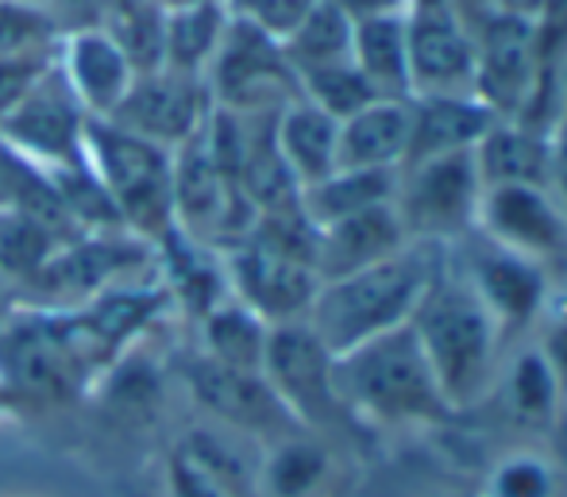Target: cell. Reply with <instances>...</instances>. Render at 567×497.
I'll use <instances>...</instances> for the list:
<instances>
[{"instance_id": "f1b7e54d", "label": "cell", "mask_w": 567, "mask_h": 497, "mask_svg": "<svg viewBox=\"0 0 567 497\" xmlns=\"http://www.w3.org/2000/svg\"><path fill=\"white\" fill-rule=\"evenodd\" d=\"M351 31H355V23H351L332 0H313V8H309V12L293 23L290 35L282 39V51H286V59H290L293 74L332 66V62H348Z\"/></svg>"}, {"instance_id": "f907efd6", "label": "cell", "mask_w": 567, "mask_h": 497, "mask_svg": "<svg viewBox=\"0 0 567 497\" xmlns=\"http://www.w3.org/2000/svg\"><path fill=\"white\" fill-rule=\"evenodd\" d=\"M560 424H567V394H564V421Z\"/></svg>"}, {"instance_id": "ac0fdd59", "label": "cell", "mask_w": 567, "mask_h": 497, "mask_svg": "<svg viewBox=\"0 0 567 497\" xmlns=\"http://www.w3.org/2000/svg\"><path fill=\"white\" fill-rule=\"evenodd\" d=\"M54 59H59V70L66 74L74 97L93 120L113 116L135 82L132 62L124 59V51L105 28H82L62 35Z\"/></svg>"}, {"instance_id": "7a4b0ae2", "label": "cell", "mask_w": 567, "mask_h": 497, "mask_svg": "<svg viewBox=\"0 0 567 497\" xmlns=\"http://www.w3.org/2000/svg\"><path fill=\"white\" fill-rule=\"evenodd\" d=\"M332 379L343 413L355 428L359 424L374 432L433 428L455 416L410 324L337 355Z\"/></svg>"}, {"instance_id": "277c9868", "label": "cell", "mask_w": 567, "mask_h": 497, "mask_svg": "<svg viewBox=\"0 0 567 497\" xmlns=\"http://www.w3.org/2000/svg\"><path fill=\"white\" fill-rule=\"evenodd\" d=\"M171 155L174 151L124 132L113 120L90 116L85 124V166L105 186L120 224L151 247L174 228Z\"/></svg>"}, {"instance_id": "836d02e7", "label": "cell", "mask_w": 567, "mask_h": 497, "mask_svg": "<svg viewBox=\"0 0 567 497\" xmlns=\"http://www.w3.org/2000/svg\"><path fill=\"white\" fill-rule=\"evenodd\" d=\"M298 90H301V97L313 101L317 108H324L337 120H348L351 112H359L363 104L379 101V93L371 90V82L359 74V66L351 59L298 74Z\"/></svg>"}, {"instance_id": "e575fe53", "label": "cell", "mask_w": 567, "mask_h": 497, "mask_svg": "<svg viewBox=\"0 0 567 497\" xmlns=\"http://www.w3.org/2000/svg\"><path fill=\"white\" fill-rule=\"evenodd\" d=\"M62 28L47 4L0 0V54H54Z\"/></svg>"}, {"instance_id": "60d3db41", "label": "cell", "mask_w": 567, "mask_h": 497, "mask_svg": "<svg viewBox=\"0 0 567 497\" xmlns=\"http://www.w3.org/2000/svg\"><path fill=\"white\" fill-rule=\"evenodd\" d=\"M540 43L548 54H567V0H545Z\"/></svg>"}, {"instance_id": "7c38bea8", "label": "cell", "mask_w": 567, "mask_h": 497, "mask_svg": "<svg viewBox=\"0 0 567 497\" xmlns=\"http://www.w3.org/2000/svg\"><path fill=\"white\" fill-rule=\"evenodd\" d=\"M186 390L213 424L262 447L290 432H301V424L290 416V408L282 405L262 371H239L197 351L186 363Z\"/></svg>"}, {"instance_id": "9c48e42d", "label": "cell", "mask_w": 567, "mask_h": 497, "mask_svg": "<svg viewBox=\"0 0 567 497\" xmlns=\"http://www.w3.org/2000/svg\"><path fill=\"white\" fill-rule=\"evenodd\" d=\"M151 255L155 247L135 239L132 231H85L66 239L23 286L31 290V298L47 304L43 312H70L127 282V275L143 267Z\"/></svg>"}, {"instance_id": "816d5d0a", "label": "cell", "mask_w": 567, "mask_h": 497, "mask_svg": "<svg viewBox=\"0 0 567 497\" xmlns=\"http://www.w3.org/2000/svg\"><path fill=\"white\" fill-rule=\"evenodd\" d=\"M155 4H166V0H155Z\"/></svg>"}, {"instance_id": "7402d4cb", "label": "cell", "mask_w": 567, "mask_h": 497, "mask_svg": "<svg viewBox=\"0 0 567 497\" xmlns=\"http://www.w3.org/2000/svg\"><path fill=\"white\" fill-rule=\"evenodd\" d=\"M410 151V101L379 97L340 120L337 166L351 170H402Z\"/></svg>"}, {"instance_id": "ab89813d", "label": "cell", "mask_w": 567, "mask_h": 497, "mask_svg": "<svg viewBox=\"0 0 567 497\" xmlns=\"http://www.w3.org/2000/svg\"><path fill=\"white\" fill-rule=\"evenodd\" d=\"M351 23L379 20V15H405L410 12V0H332Z\"/></svg>"}, {"instance_id": "7dc6e473", "label": "cell", "mask_w": 567, "mask_h": 497, "mask_svg": "<svg viewBox=\"0 0 567 497\" xmlns=\"http://www.w3.org/2000/svg\"><path fill=\"white\" fill-rule=\"evenodd\" d=\"M425 4H444V0H410V8H425Z\"/></svg>"}, {"instance_id": "74e56055", "label": "cell", "mask_w": 567, "mask_h": 497, "mask_svg": "<svg viewBox=\"0 0 567 497\" xmlns=\"http://www.w3.org/2000/svg\"><path fill=\"white\" fill-rule=\"evenodd\" d=\"M105 4H109V0H47L51 15L59 20L62 35H70V31H82V28H97L101 15H105Z\"/></svg>"}, {"instance_id": "d590c367", "label": "cell", "mask_w": 567, "mask_h": 497, "mask_svg": "<svg viewBox=\"0 0 567 497\" xmlns=\"http://www.w3.org/2000/svg\"><path fill=\"white\" fill-rule=\"evenodd\" d=\"M163 486H166V497H236L213 470H205L202 463L189 452H182L178 444L166 452Z\"/></svg>"}, {"instance_id": "6da1fadb", "label": "cell", "mask_w": 567, "mask_h": 497, "mask_svg": "<svg viewBox=\"0 0 567 497\" xmlns=\"http://www.w3.org/2000/svg\"><path fill=\"white\" fill-rule=\"evenodd\" d=\"M410 328L452 413L483 405L509 343L483 298L449 259V251L441 255V267L413 312Z\"/></svg>"}, {"instance_id": "484cf974", "label": "cell", "mask_w": 567, "mask_h": 497, "mask_svg": "<svg viewBox=\"0 0 567 497\" xmlns=\"http://www.w3.org/2000/svg\"><path fill=\"white\" fill-rule=\"evenodd\" d=\"M351 62L371 82L379 97L410 101V46H405V15L363 20L351 31Z\"/></svg>"}, {"instance_id": "4316f807", "label": "cell", "mask_w": 567, "mask_h": 497, "mask_svg": "<svg viewBox=\"0 0 567 497\" xmlns=\"http://www.w3.org/2000/svg\"><path fill=\"white\" fill-rule=\"evenodd\" d=\"M197 328H202V355L217 359L225 366H239V371H262L270 324L259 312L247 309L244 301L228 293L225 301H217L197 320Z\"/></svg>"}, {"instance_id": "cb8c5ba5", "label": "cell", "mask_w": 567, "mask_h": 497, "mask_svg": "<svg viewBox=\"0 0 567 497\" xmlns=\"http://www.w3.org/2000/svg\"><path fill=\"white\" fill-rule=\"evenodd\" d=\"M475 166L483 174V186H506V182L548 186L553 132H540L522 120H494L475 147Z\"/></svg>"}, {"instance_id": "4dcf8cb0", "label": "cell", "mask_w": 567, "mask_h": 497, "mask_svg": "<svg viewBox=\"0 0 567 497\" xmlns=\"http://www.w3.org/2000/svg\"><path fill=\"white\" fill-rule=\"evenodd\" d=\"M483 497H564V467L545 447H509L486 467Z\"/></svg>"}, {"instance_id": "ffe728a7", "label": "cell", "mask_w": 567, "mask_h": 497, "mask_svg": "<svg viewBox=\"0 0 567 497\" xmlns=\"http://www.w3.org/2000/svg\"><path fill=\"white\" fill-rule=\"evenodd\" d=\"M494 120L498 116L475 93L410 97V151H405L402 166L436 155H455V151H475L478 139L491 132Z\"/></svg>"}, {"instance_id": "c3c4849f", "label": "cell", "mask_w": 567, "mask_h": 497, "mask_svg": "<svg viewBox=\"0 0 567 497\" xmlns=\"http://www.w3.org/2000/svg\"><path fill=\"white\" fill-rule=\"evenodd\" d=\"M166 4H209V0H166Z\"/></svg>"}, {"instance_id": "603a6c76", "label": "cell", "mask_w": 567, "mask_h": 497, "mask_svg": "<svg viewBox=\"0 0 567 497\" xmlns=\"http://www.w3.org/2000/svg\"><path fill=\"white\" fill-rule=\"evenodd\" d=\"M275 147L298 186H313V182L329 178L337 170L340 155V120L317 108L313 101L293 97L275 116Z\"/></svg>"}, {"instance_id": "7bdbcfd3", "label": "cell", "mask_w": 567, "mask_h": 497, "mask_svg": "<svg viewBox=\"0 0 567 497\" xmlns=\"http://www.w3.org/2000/svg\"><path fill=\"white\" fill-rule=\"evenodd\" d=\"M486 12L506 15V20L522 23H545V0H486Z\"/></svg>"}, {"instance_id": "8992f818", "label": "cell", "mask_w": 567, "mask_h": 497, "mask_svg": "<svg viewBox=\"0 0 567 497\" xmlns=\"http://www.w3.org/2000/svg\"><path fill=\"white\" fill-rule=\"evenodd\" d=\"M205 85L213 104L239 116H275L293 97H301L298 74L282 51V39L267 35L251 20L231 12L220 51L213 59Z\"/></svg>"}, {"instance_id": "f6af8a7d", "label": "cell", "mask_w": 567, "mask_h": 497, "mask_svg": "<svg viewBox=\"0 0 567 497\" xmlns=\"http://www.w3.org/2000/svg\"><path fill=\"white\" fill-rule=\"evenodd\" d=\"M452 4H455V12H460L467 23H471V20H478V15L486 12V0H452Z\"/></svg>"}, {"instance_id": "f35d334b", "label": "cell", "mask_w": 567, "mask_h": 497, "mask_svg": "<svg viewBox=\"0 0 567 497\" xmlns=\"http://www.w3.org/2000/svg\"><path fill=\"white\" fill-rule=\"evenodd\" d=\"M548 189L560 205L567 220V124H556L553 132V166H548Z\"/></svg>"}, {"instance_id": "5bb4252c", "label": "cell", "mask_w": 567, "mask_h": 497, "mask_svg": "<svg viewBox=\"0 0 567 497\" xmlns=\"http://www.w3.org/2000/svg\"><path fill=\"white\" fill-rule=\"evenodd\" d=\"M213 112V93L205 77L178 74V70H151L135 74L127 97L113 112V124L140 135L147 143H158L166 151H178L205 127Z\"/></svg>"}, {"instance_id": "ba28073f", "label": "cell", "mask_w": 567, "mask_h": 497, "mask_svg": "<svg viewBox=\"0 0 567 497\" xmlns=\"http://www.w3.org/2000/svg\"><path fill=\"white\" fill-rule=\"evenodd\" d=\"M332 355L321 343V335L309 328V320H290V324H270L267 359L262 374L290 408V416L306 432L329 436L351 424L337 397V379H332Z\"/></svg>"}, {"instance_id": "4fadbf2b", "label": "cell", "mask_w": 567, "mask_h": 497, "mask_svg": "<svg viewBox=\"0 0 567 497\" xmlns=\"http://www.w3.org/2000/svg\"><path fill=\"white\" fill-rule=\"evenodd\" d=\"M410 46V97L475 93V31L452 0L405 12Z\"/></svg>"}, {"instance_id": "d6986e66", "label": "cell", "mask_w": 567, "mask_h": 497, "mask_svg": "<svg viewBox=\"0 0 567 497\" xmlns=\"http://www.w3.org/2000/svg\"><path fill=\"white\" fill-rule=\"evenodd\" d=\"M402 247H410V236L398 220L394 200L363 208V213L343 216V220H332L321 228V236H317V278L329 282V278L355 275V270L398 255Z\"/></svg>"}, {"instance_id": "b9f144b4", "label": "cell", "mask_w": 567, "mask_h": 497, "mask_svg": "<svg viewBox=\"0 0 567 497\" xmlns=\"http://www.w3.org/2000/svg\"><path fill=\"white\" fill-rule=\"evenodd\" d=\"M23 174H28V163H23L20 155H12V151L0 143V208L16 205V194H20Z\"/></svg>"}, {"instance_id": "8fae6325", "label": "cell", "mask_w": 567, "mask_h": 497, "mask_svg": "<svg viewBox=\"0 0 567 497\" xmlns=\"http://www.w3.org/2000/svg\"><path fill=\"white\" fill-rule=\"evenodd\" d=\"M85 124L90 112L74 97L54 59L23 101L0 120V143L39 170H59L85 158Z\"/></svg>"}, {"instance_id": "1f68e13d", "label": "cell", "mask_w": 567, "mask_h": 497, "mask_svg": "<svg viewBox=\"0 0 567 497\" xmlns=\"http://www.w3.org/2000/svg\"><path fill=\"white\" fill-rule=\"evenodd\" d=\"M101 401L120 424H147L163 405V379L155 366L132 355V348L101 374Z\"/></svg>"}, {"instance_id": "bcb514c9", "label": "cell", "mask_w": 567, "mask_h": 497, "mask_svg": "<svg viewBox=\"0 0 567 497\" xmlns=\"http://www.w3.org/2000/svg\"><path fill=\"white\" fill-rule=\"evenodd\" d=\"M12 401H16V394H12V390H8L4 374H0V413H4V408H8V405H12Z\"/></svg>"}, {"instance_id": "9a60e30c", "label": "cell", "mask_w": 567, "mask_h": 497, "mask_svg": "<svg viewBox=\"0 0 567 497\" xmlns=\"http://www.w3.org/2000/svg\"><path fill=\"white\" fill-rule=\"evenodd\" d=\"M220 255H225L228 293L259 312L267 324H290L309 317V304L321 290V278L309 262L278 255L255 239H239Z\"/></svg>"}, {"instance_id": "d4e9b609", "label": "cell", "mask_w": 567, "mask_h": 497, "mask_svg": "<svg viewBox=\"0 0 567 497\" xmlns=\"http://www.w3.org/2000/svg\"><path fill=\"white\" fill-rule=\"evenodd\" d=\"M228 20H231L228 0H209V4H166L163 66L178 70V74L205 77L220 51Z\"/></svg>"}, {"instance_id": "44dd1931", "label": "cell", "mask_w": 567, "mask_h": 497, "mask_svg": "<svg viewBox=\"0 0 567 497\" xmlns=\"http://www.w3.org/2000/svg\"><path fill=\"white\" fill-rule=\"evenodd\" d=\"M337 478V452L317 432H290L262 447L255 463V494L259 497H324Z\"/></svg>"}, {"instance_id": "e0dca14e", "label": "cell", "mask_w": 567, "mask_h": 497, "mask_svg": "<svg viewBox=\"0 0 567 497\" xmlns=\"http://www.w3.org/2000/svg\"><path fill=\"white\" fill-rule=\"evenodd\" d=\"M486 397H494L498 413L525 436H548L564 421V386L533 340L506 351Z\"/></svg>"}, {"instance_id": "5b68a950", "label": "cell", "mask_w": 567, "mask_h": 497, "mask_svg": "<svg viewBox=\"0 0 567 497\" xmlns=\"http://www.w3.org/2000/svg\"><path fill=\"white\" fill-rule=\"evenodd\" d=\"M478 200L483 174L475 166V151L421 158L398 170L394 213L410 244L452 247L467 239L478 224Z\"/></svg>"}, {"instance_id": "d6a6232c", "label": "cell", "mask_w": 567, "mask_h": 497, "mask_svg": "<svg viewBox=\"0 0 567 497\" xmlns=\"http://www.w3.org/2000/svg\"><path fill=\"white\" fill-rule=\"evenodd\" d=\"M62 244L66 239L47 228L39 216L16 205L0 208V278H8V282L23 286Z\"/></svg>"}, {"instance_id": "8d00e7d4", "label": "cell", "mask_w": 567, "mask_h": 497, "mask_svg": "<svg viewBox=\"0 0 567 497\" xmlns=\"http://www.w3.org/2000/svg\"><path fill=\"white\" fill-rule=\"evenodd\" d=\"M54 54H0V120L23 101V93L39 82Z\"/></svg>"}, {"instance_id": "f546056e", "label": "cell", "mask_w": 567, "mask_h": 497, "mask_svg": "<svg viewBox=\"0 0 567 497\" xmlns=\"http://www.w3.org/2000/svg\"><path fill=\"white\" fill-rule=\"evenodd\" d=\"M163 20L166 4L155 0H109L97 28L113 35L135 74H151L163 70Z\"/></svg>"}, {"instance_id": "3957f363", "label": "cell", "mask_w": 567, "mask_h": 497, "mask_svg": "<svg viewBox=\"0 0 567 497\" xmlns=\"http://www.w3.org/2000/svg\"><path fill=\"white\" fill-rule=\"evenodd\" d=\"M441 255L444 247L410 244L374 267L329 278L309 304V328L321 335L332 355H343L374 335L410 324L436 267H441Z\"/></svg>"}, {"instance_id": "ee69618b", "label": "cell", "mask_w": 567, "mask_h": 497, "mask_svg": "<svg viewBox=\"0 0 567 497\" xmlns=\"http://www.w3.org/2000/svg\"><path fill=\"white\" fill-rule=\"evenodd\" d=\"M548 309L567 312V251L548 267Z\"/></svg>"}, {"instance_id": "52a82bcc", "label": "cell", "mask_w": 567, "mask_h": 497, "mask_svg": "<svg viewBox=\"0 0 567 497\" xmlns=\"http://www.w3.org/2000/svg\"><path fill=\"white\" fill-rule=\"evenodd\" d=\"M471 290L483 298L491 317L498 320L506 343H525V335L537 332L548 312V267L533 262L502 244L486 239L483 231H471L467 239L444 247Z\"/></svg>"}, {"instance_id": "681fc988", "label": "cell", "mask_w": 567, "mask_h": 497, "mask_svg": "<svg viewBox=\"0 0 567 497\" xmlns=\"http://www.w3.org/2000/svg\"><path fill=\"white\" fill-rule=\"evenodd\" d=\"M436 497H483V494H436Z\"/></svg>"}, {"instance_id": "30bf717a", "label": "cell", "mask_w": 567, "mask_h": 497, "mask_svg": "<svg viewBox=\"0 0 567 497\" xmlns=\"http://www.w3.org/2000/svg\"><path fill=\"white\" fill-rule=\"evenodd\" d=\"M471 31H475V97L498 120L522 116L537 93L540 74L567 62L548 59L537 23L483 12L478 20H471Z\"/></svg>"}, {"instance_id": "2e32d148", "label": "cell", "mask_w": 567, "mask_h": 497, "mask_svg": "<svg viewBox=\"0 0 567 497\" xmlns=\"http://www.w3.org/2000/svg\"><path fill=\"white\" fill-rule=\"evenodd\" d=\"M475 231L545 267H553L567 251V220L548 186H525V182L483 186Z\"/></svg>"}, {"instance_id": "83f0119b", "label": "cell", "mask_w": 567, "mask_h": 497, "mask_svg": "<svg viewBox=\"0 0 567 497\" xmlns=\"http://www.w3.org/2000/svg\"><path fill=\"white\" fill-rule=\"evenodd\" d=\"M394 186L398 170H351V166H337L329 178L301 189V208H306V216L317 228H324V224L355 216L363 208L390 205Z\"/></svg>"}]
</instances>
